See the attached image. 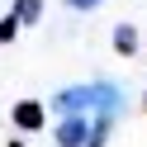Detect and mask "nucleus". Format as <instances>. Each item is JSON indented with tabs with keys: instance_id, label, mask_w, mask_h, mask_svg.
Listing matches in <instances>:
<instances>
[{
	"instance_id": "423d86ee",
	"label": "nucleus",
	"mask_w": 147,
	"mask_h": 147,
	"mask_svg": "<svg viewBox=\"0 0 147 147\" xmlns=\"http://www.w3.org/2000/svg\"><path fill=\"white\" fill-rule=\"evenodd\" d=\"M14 33H19V24H14V14H5V19H0V43H10Z\"/></svg>"
},
{
	"instance_id": "20e7f679",
	"label": "nucleus",
	"mask_w": 147,
	"mask_h": 147,
	"mask_svg": "<svg viewBox=\"0 0 147 147\" xmlns=\"http://www.w3.org/2000/svg\"><path fill=\"white\" fill-rule=\"evenodd\" d=\"M114 52H119V57H133V52H138V29H133V24H119V29H114Z\"/></svg>"
},
{
	"instance_id": "39448f33",
	"label": "nucleus",
	"mask_w": 147,
	"mask_h": 147,
	"mask_svg": "<svg viewBox=\"0 0 147 147\" xmlns=\"http://www.w3.org/2000/svg\"><path fill=\"white\" fill-rule=\"evenodd\" d=\"M43 0H14V24H38Z\"/></svg>"
},
{
	"instance_id": "f257e3e1",
	"label": "nucleus",
	"mask_w": 147,
	"mask_h": 147,
	"mask_svg": "<svg viewBox=\"0 0 147 147\" xmlns=\"http://www.w3.org/2000/svg\"><path fill=\"white\" fill-rule=\"evenodd\" d=\"M114 105H119L114 86H81V90H62L57 95V114L62 119L67 114H86V109H100V114L114 119Z\"/></svg>"
},
{
	"instance_id": "7ed1b4c3",
	"label": "nucleus",
	"mask_w": 147,
	"mask_h": 147,
	"mask_svg": "<svg viewBox=\"0 0 147 147\" xmlns=\"http://www.w3.org/2000/svg\"><path fill=\"white\" fill-rule=\"evenodd\" d=\"M14 123H19L24 133L43 128V105H38V100H19V105H14Z\"/></svg>"
},
{
	"instance_id": "f03ea898",
	"label": "nucleus",
	"mask_w": 147,
	"mask_h": 147,
	"mask_svg": "<svg viewBox=\"0 0 147 147\" xmlns=\"http://www.w3.org/2000/svg\"><path fill=\"white\" fill-rule=\"evenodd\" d=\"M95 119H100V114H95ZM95 119H86V114H67V119L57 123V142H62V147H81L90 133H95Z\"/></svg>"
},
{
	"instance_id": "0eeeda50",
	"label": "nucleus",
	"mask_w": 147,
	"mask_h": 147,
	"mask_svg": "<svg viewBox=\"0 0 147 147\" xmlns=\"http://www.w3.org/2000/svg\"><path fill=\"white\" fill-rule=\"evenodd\" d=\"M71 10H95V5H105V0H67Z\"/></svg>"
},
{
	"instance_id": "6e6552de",
	"label": "nucleus",
	"mask_w": 147,
	"mask_h": 147,
	"mask_svg": "<svg viewBox=\"0 0 147 147\" xmlns=\"http://www.w3.org/2000/svg\"><path fill=\"white\" fill-rule=\"evenodd\" d=\"M10 147H24V142H10Z\"/></svg>"
}]
</instances>
